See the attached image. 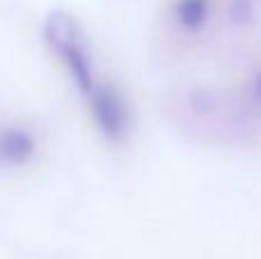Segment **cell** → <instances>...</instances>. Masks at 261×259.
I'll list each match as a JSON object with an SVG mask.
<instances>
[{"label": "cell", "mask_w": 261, "mask_h": 259, "mask_svg": "<svg viewBox=\"0 0 261 259\" xmlns=\"http://www.w3.org/2000/svg\"><path fill=\"white\" fill-rule=\"evenodd\" d=\"M41 37L46 48L55 55V60L76 85L78 94L85 99L101 78L96 76L90 41L78 18L64 9H53L41 23Z\"/></svg>", "instance_id": "cell-1"}, {"label": "cell", "mask_w": 261, "mask_h": 259, "mask_svg": "<svg viewBox=\"0 0 261 259\" xmlns=\"http://www.w3.org/2000/svg\"><path fill=\"white\" fill-rule=\"evenodd\" d=\"M85 103L101 138L110 145H122L130 133V108L122 92L110 81H99Z\"/></svg>", "instance_id": "cell-2"}, {"label": "cell", "mask_w": 261, "mask_h": 259, "mask_svg": "<svg viewBox=\"0 0 261 259\" xmlns=\"http://www.w3.org/2000/svg\"><path fill=\"white\" fill-rule=\"evenodd\" d=\"M37 154V138L30 128L21 124L0 126V165L3 168H21L28 165Z\"/></svg>", "instance_id": "cell-3"}, {"label": "cell", "mask_w": 261, "mask_h": 259, "mask_svg": "<svg viewBox=\"0 0 261 259\" xmlns=\"http://www.w3.org/2000/svg\"><path fill=\"white\" fill-rule=\"evenodd\" d=\"M211 14V0H176L174 3V21L188 35L204 30Z\"/></svg>", "instance_id": "cell-4"}, {"label": "cell", "mask_w": 261, "mask_h": 259, "mask_svg": "<svg viewBox=\"0 0 261 259\" xmlns=\"http://www.w3.org/2000/svg\"><path fill=\"white\" fill-rule=\"evenodd\" d=\"M229 18L236 25H245L254 18V0H231Z\"/></svg>", "instance_id": "cell-5"}, {"label": "cell", "mask_w": 261, "mask_h": 259, "mask_svg": "<svg viewBox=\"0 0 261 259\" xmlns=\"http://www.w3.org/2000/svg\"><path fill=\"white\" fill-rule=\"evenodd\" d=\"M254 96H257V101L261 103V73L257 76V81H254Z\"/></svg>", "instance_id": "cell-6"}]
</instances>
